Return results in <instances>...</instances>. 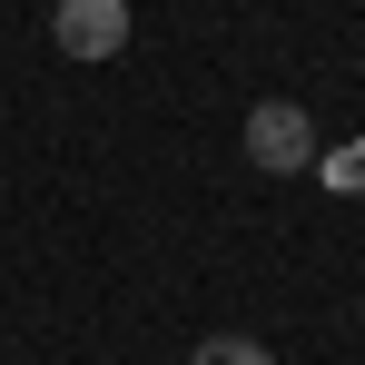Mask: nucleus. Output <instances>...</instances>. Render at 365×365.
Wrapping results in <instances>:
<instances>
[{
    "instance_id": "7ed1b4c3",
    "label": "nucleus",
    "mask_w": 365,
    "mask_h": 365,
    "mask_svg": "<svg viewBox=\"0 0 365 365\" xmlns=\"http://www.w3.org/2000/svg\"><path fill=\"white\" fill-rule=\"evenodd\" d=\"M187 365H277V346H257V336H207Z\"/></svg>"
},
{
    "instance_id": "f03ea898",
    "label": "nucleus",
    "mask_w": 365,
    "mask_h": 365,
    "mask_svg": "<svg viewBox=\"0 0 365 365\" xmlns=\"http://www.w3.org/2000/svg\"><path fill=\"white\" fill-rule=\"evenodd\" d=\"M50 40L69 60H119L128 50V0H60L50 10Z\"/></svg>"
},
{
    "instance_id": "f257e3e1",
    "label": "nucleus",
    "mask_w": 365,
    "mask_h": 365,
    "mask_svg": "<svg viewBox=\"0 0 365 365\" xmlns=\"http://www.w3.org/2000/svg\"><path fill=\"white\" fill-rule=\"evenodd\" d=\"M247 158L277 168V178L316 168V119H306L297 99H257V109H247Z\"/></svg>"
}]
</instances>
